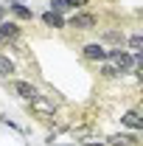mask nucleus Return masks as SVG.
Wrapping results in <instances>:
<instances>
[{
  "instance_id": "14",
  "label": "nucleus",
  "mask_w": 143,
  "mask_h": 146,
  "mask_svg": "<svg viewBox=\"0 0 143 146\" xmlns=\"http://www.w3.org/2000/svg\"><path fill=\"white\" fill-rule=\"evenodd\" d=\"M65 9H68V3H65V0H54V3H51V11H54V14L65 11Z\"/></svg>"
},
{
  "instance_id": "10",
  "label": "nucleus",
  "mask_w": 143,
  "mask_h": 146,
  "mask_svg": "<svg viewBox=\"0 0 143 146\" xmlns=\"http://www.w3.org/2000/svg\"><path fill=\"white\" fill-rule=\"evenodd\" d=\"M11 73H14V65L6 56H0V76H11Z\"/></svg>"
},
{
  "instance_id": "17",
  "label": "nucleus",
  "mask_w": 143,
  "mask_h": 146,
  "mask_svg": "<svg viewBox=\"0 0 143 146\" xmlns=\"http://www.w3.org/2000/svg\"><path fill=\"white\" fill-rule=\"evenodd\" d=\"M87 146H101V143H87Z\"/></svg>"
},
{
  "instance_id": "15",
  "label": "nucleus",
  "mask_w": 143,
  "mask_h": 146,
  "mask_svg": "<svg viewBox=\"0 0 143 146\" xmlns=\"http://www.w3.org/2000/svg\"><path fill=\"white\" fill-rule=\"evenodd\" d=\"M101 73H104V76H118V70H115V65H104V68H101Z\"/></svg>"
},
{
  "instance_id": "11",
  "label": "nucleus",
  "mask_w": 143,
  "mask_h": 146,
  "mask_svg": "<svg viewBox=\"0 0 143 146\" xmlns=\"http://www.w3.org/2000/svg\"><path fill=\"white\" fill-rule=\"evenodd\" d=\"M11 11H14L17 17H23V20H31V11H28L25 6H20V3H14V6H11Z\"/></svg>"
},
{
  "instance_id": "1",
  "label": "nucleus",
  "mask_w": 143,
  "mask_h": 146,
  "mask_svg": "<svg viewBox=\"0 0 143 146\" xmlns=\"http://www.w3.org/2000/svg\"><path fill=\"white\" fill-rule=\"evenodd\" d=\"M107 59H109V65H115V70H118V73H126V70H132V68H135L132 56L126 54V51H121V48L107 51Z\"/></svg>"
},
{
  "instance_id": "16",
  "label": "nucleus",
  "mask_w": 143,
  "mask_h": 146,
  "mask_svg": "<svg viewBox=\"0 0 143 146\" xmlns=\"http://www.w3.org/2000/svg\"><path fill=\"white\" fill-rule=\"evenodd\" d=\"M68 6H87V0H65Z\"/></svg>"
},
{
  "instance_id": "5",
  "label": "nucleus",
  "mask_w": 143,
  "mask_h": 146,
  "mask_svg": "<svg viewBox=\"0 0 143 146\" xmlns=\"http://www.w3.org/2000/svg\"><path fill=\"white\" fill-rule=\"evenodd\" d=\"M11 87H14V93H17L20 98H25V101H31L34 96H39V93H36V87H34V84H28V82H14Z\"/></svg>"
},
{
  "instance_id": "8",
  "label": "nucleus",
  "mask_w": 143,
  "mask_h": 146,
  "mask_svg": "<svg viewBox=\"0 0 143 146\" xmlns=\"http://www.w3.org/2000/svg\"><path fill=\"white\" fill-rule=\"evenodd\" d=\"M3 36H17V25L14 23H0V39Z\"/></svg>"
},
{
  "instance_id": "3",
  "label": "nucleus",
  "mask_w": 143,
  "mask_h": 146,
  "mask_svg": "<svg viewBox=\"0 0 143 146\" xmlns=\"http://www.w3.org/2000/svg\"><path fill=\"white\" fill-rule=\"evenodd\" d=\"M31 110H36V112H42V115H54V101H48L45 96H34L31 98Z\"/></svg>"
},
{
  "instance_id": "2",
  "label": "nucleus",
  "mask_w": 143,
  "mask_h": 146,
  "mask_svg": "<svg viewBox=\"0 0 143 146\" xmlns=\"http://www.w3.org/2000/svg\"><path fill=\"white\" fill-rule=\"evenodd\" d=\"M84 56L93 59V62H104V59H107V48H104L101 42H90L87 48H84Z\"/></svg>"
},
{
  "instance_id": "12",
  "label": "nucleus",
  "mask_w": 143,
  "mask_h": 146,
  "mask_svg": "<svg viewBox=\"0 0 143 146\" xmlns=\"http://www.w3.org/2000/svg\"><path fill=\"white\" fill-rule=\"evenodd\" d=\"M140 45H143V39H140V34H135V36H129V48H132V54H138V51H140Z\"/></svg>"
},
{
  "instance_id": "13",
  "label": "nucleus",
  "mask_w": 143,
  "mask_h": 146,
  "mask_svg": "<svg viewBox=\"0 0 143 146\" xmlns=\"http://www.w3.org/2000/svg\"><path fill=\"white\" fill-rule=\"evenodd\" d=\"M104 36H107L109 42H118V45H124V34H118V31H107Z\"/></svg>"
},
{
  "instance_id": "7",
  "label": "nucleus",
  "mask_w": 143,
  "mask_h": 146,
  "mask_svg": "<svg viewBox=\"0 0 143 146\" xmlns=\"http://www.w3.org/2000/svg\"><path fill=\"white\" fill-rule=\"evenodd\" d=\"M109 143H112V146H132V143H135V138H132V135H112Z\"/></svg>"
},
{
  "instance_id": "4",
  "label": "nucleus",
  "mask_w": 143,
  "mask_h": 146,
  "mask_svg": "<svg viewBox=\"0 0 143 146\" xmlns=\"http://www.w3.org/2000/svg\"><path fill=\"white\" fill-rule=\"evenodd\" d=\"M70 25L73 28H81V31H90V28H95V17L93 14H73Z\"/></svg>"
},
{
  "instance_id": "6",
  "label": "nucleus",
  "mask_w": 143,
  "mask_h": 146,
  "mask_svg": "<svg viewBox=\"0 0 143 146\" xmlns=\"http://www.w3.org/2000/svg\"><path fill=\"white\" fill-rule=\"evenodd\" d=\"M124 124H126V127H132V129H140V127H143L140 112H138V110H129V112L124 115Z\"/></svg>"
},
{
  "instance_id": "9",
  "label": "nucleus",
  "mask_w": 143,
  "mask_h": 146,
  "mask_svg": "<svg viewBox=\"0 0 143 146\" xmlns=\"http://www.w3.org/2000/svg\"><path fill=\"white\" fill-rule=\"evenodd\" d=\"M45 23H48V25H54V28H62V25H65V20L59 17V14H54V11H48V14H45Z\"/></svg>"
}]
</instances>
